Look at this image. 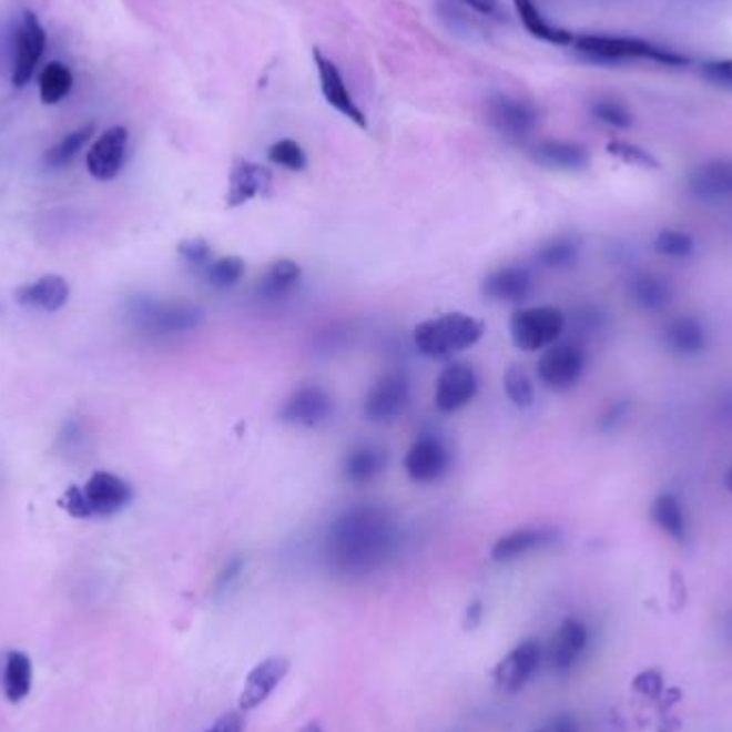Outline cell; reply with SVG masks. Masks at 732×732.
I'll list each match as a JSON object with an SVG mask.
<instances>
[{"mask_svg":"<svg viewBox=\"0 0 732 732\" xmlns=\"http://www.w3.org/2000/svg\"><path fill=\"white\" fill-rule=\"evenodd\" d=\"M395 540V525L382 508L358 506L331 527L326 555L338 575L365 577L386 561Z\"/></svg>","mask_w":732,"mask_h":732,"instance_id":"1","label":"cell"},{"mask_svg":"<svg viewBox=\"0 0 732 732\" xmlns=\"http://www.w3.org/2000/svg\"><path fill=\"white\" fill-rule=\"evenodd\" d=\"M32 662L24 651H7L0 662V688L4 699L13 704L29 699L32 690Z\"/></svg>","mask_w":732,"mask_h":732,"instance_id":"23","label":"cell"},{"mask_svg":"<svg viewBox=\"0 0 732 732\" xmlns=\"http://www.w3.org/2000/svg\"><path fill=\"white\" fill-rule=\"evenodd\" d=\"M517 13H519L522 27L527 29L529 34L552 43V45H570L575 43L572 32L563 31L555 24H550L549 20L542 16V11L536 7L533 0H515Z\"/></svg>","mask_w":732,"mask_h":732,"instance_id":"31","label":"cell"},{"mask_svg":"<svg viewBox=\"0 0 732 732\" xmlns=\"http://www.w3.org/2000/svg\"><path fill=\"white\" fill-rule=\"evenodd\" d=\"M92 133H94V124H87V126H80L75 131H71L69 135H64L59 144H54L45 156H43V163L52 170H59V167H64L69 165L78 153L87 146V142L91 140Z\"/></svg>","mask_w":732,"mask_h":732,"instance_id":"33","label":"cell"},{"mask_svg":"<svg viewBox=\"0 0 732 732\" xmlns=\"http://www.w3.org/2000/svg\"><path fill=\"white\" fill-rule=\"evenodd\" d=\"M289 672L287 658H268L248 672L241 692V711H253L271 699V694L285 681Z\"/></svg>","mask_w":732,"mask_h":732,"instance_id":"18","label":"cell"},{"mask_svg":"<svg viewBox=\"0 0 732 732\" xmlns=\"http://www.w3.org/2000/svg\"><path fill=\"white\" fill-rule=\"evenodd\" d=\"M384 467H386L384 450L373 446H360L345 457L343 474L354 485H368L384 471Z\"/></svg>","mask_w":732,"mask_h":732,"instance_id":"30","label":"cell"},{"mask_svg":"<svg viewBox=\"0 0 732 732\" xmlns=\"http://www.w3.org/2000/svg\"><path fill=\"white\" fill-rule=\"evenodd\" d=\"M313 61L317 67L319 73V84H322V94L328 101V105H333L338 114H343L345 119L356 122L360 129H366L365 112L356 105L354 96L347 91L343 75L338 71L335 62L324 57V52L319 48L313 50Z\"/></svg>","mask_w":732,"mask_h":732,"instance_id":"16","label":"cell"},{"mask_svg":"<svg viewBox=\"0 0 732 732\" xmlns=\"http://www.w3.org/2000/svg\"><path fill=\"white\" fill-rule=\"evenodd\" d=\"M531 156L550 170L561 172H579L589 165V153L580 144L572 142H559V140H547L538 142L531 149Z\"/></svg>","mask_w":732,"mask_h":732,"instance_id":"27","label":"cell"},{"mask_svg":"<svg viewBox=\"0 0 732 732\" xmlns=\"http://www.w3.org/2000/svg\"><path fill=\"white\" fill-rule=\"evenodd\" d=\"M552 540H555V533L550 529H536V527L517 529V531H510V533L501 536L495 542V547L490 550V557L497 563H510L519 557H525L527 552L547 547Z\"/></svg>","mask_w":732,"mask_h":732,"instance_id":"24","label":"cell"},{"mask_svg":"<svg viewBox=\"0 0 732 732\" xmlns=\"http://www.w3.org/2000/svg\"><path fill=\"white\" fill-rule=\"evenodd\" d=\"M301 276L303 271L294 260H276L268 266V271L260 276L255 292L262 301H283L298 287Z\"/></svg>","mask_w":732,"mask_h":732,"instance_id":"28","label":"cell"},{"mask_svg":"<svg viewBox=\"0 0 732 732\" xmlns=\"http://www.w3.org/2000/svg\"><path fill=\"white\" fill-rule=\"evenodd\" d=\"M651 520L667 533L671 540L683 545L688 540V515L681 499L674 492H660L651 501Z\"/></svg>","mask_w":732,"mask_h":732,"instance_id":"29","label":"cell"},{"mask_svg":"<svg viewBox=\"0 0 732 732\" xmlns=\"http://www.w3.org/2000/svg\"><path fill=\"white\" fill-rule=\"evenodd\" d=\"M632 688L644 697V699H660L662 692H664V679H662V672L651 669V671H642L634 681H632Z\"/></svg>","mask_w":732,"mask_h":732,"instance_id":"42","label":"cell"},{"mask_svg":"<svg viewBox=\"0 0 732 732\" xmlns=\"http://www.w3.org/2000/svg\"><path fill=\"white\" fill-rule=\"evenodd\" d=\"M584 366H587V356L579 345L572 343L550 345L538 363V377L547 388L561 393L579 382Z\"/></svg>","mask_w":732,"mask_h":732,"instance_id":"6","label":"cell"},{"mask_svg":"<svg viewBox=\"0 0 732 732\" xmlns=\"http://www.w3.org/2000/svg\"><path fill=\"white\" fill-rule=\"evenodd\" d=\"M73 89V75L67 64L48 62L39 73V96L45 105H57Z\"/></svg>","mask_w":732,"mask_h":732,"instance_id":"32","label":"cell"},{"mask_svg":"<svg viewBox=\"0 0 732 732\" xmlns=\"http://www.w3.org/2000/svg\"><path fill=\"white\" fill-rule=\"evenodd\" d=\"M580 243L575 236H557L540 246L536 260L545 268H566L579 260Z\"/></svg>","mask_w":732,"mask_h":732,"instance_id":"34","label":"cell"},{"mask_svg":"<svg viewBox=\"0 0 732 732\" xmlns=\"http://www.w3.org/2000/svg\"><path fill=\"white\" fill-rule=\"evenodd\" d=\"M471 9H476L478 13H485V16H488V13H492L495 9H497V0H465Z\"/></svg>","mask_w":732,"mask_h":732,"instance_id":"50","label":"cell"},{"mask_svg":"<svg viewBox=\"0 0 732 732\" xmlns=\"http://www.w3.org/2000/svg\"><path fill=\"white\" fill-rule=\"evenodd\" d=\"M628 296L647 313H660L672 303L671 283L655 273H637L628 283Z\"/></svg>","mask_w":732,"mask_h":732,"instance_id":"26","label":"cell"},{"mask_svg":"<svg viewBox=\"0 0 732 732\" xmlns=\"http://www.w3.org/2000/svg\"><path fill=\"white\" fill-rule=\"evenodd\" d=\"M504 386H506V395L508 398L520 407V409H527L533 405V384L529 379V375L525 373V368L520 366L512 365L508 370H506V377H504Z\"/></svg>","mask_w":732,"mask_h":732,"instance_id":"37","label":"cell"},{"mask_svg":"<svg viewBox=\"0 0 732 732\" xmlns=\"http://www.w3.org/2000/svg\"><path fill=\"white\" fill-rule=\"evenodd\" d=\"M628 414H630V403L628 400L612 403L609 409L602 414V418H600V430H604V433L614 430V428L619 427V423H623L628 418Z\"/></svg>","mask_w":732,"mask_h":732,"instance_id":"45","label":"cell"},{"mask_svg":"<svg viewBox=\"0 0 732 732\" xmlns=\"http://www.w3.org/2000/svg\"><path fill=\"white\" fill-rule=\"evenodd\" d=\"M545 649L533 639L517 644L497 667L492 669V681L506 692H519L525 683L538 672L542 664Z\"/></svg>","mask_w":732,"mask_h":732,"instance_id":"11","label":"cell"},{"mask_svg":"<svg viewBox=\"0 0 732 732\" xmlns=\"http://www.w3.org/2000/svg\"><path fill=\"white\" fill-rule=\"evenodd\" d=\"M126 146H129V131L124 126H112L103 131L87 154V165L92 179L96 181L116 179L124 165Z\"/></svg>","mask_w":732,"mask_h":732,"instance_id":"14","label":"cell"},{"mask_svg":"<svg viewBox=\"0 0 732 732\" xmlns=\"http://www.w3.org/2000/svg\"><path fill=\"white\" fill-rule=\"evenodd\" d=\"M246 720L243 711H230L216 720V724L204 732H244Z\"/></svg>","mask_w":732,"mask_h":732,"instance_id":"47","label":"cell"},{"mask_svg":"<svg viewBox=\"0 0 732 732\" xmlns=\"http://www.w3.org/2000/svg\"><path fill=\"white\" fill-rule=\"evenodd\" d=\"M271 186H273V172L268 167L253 161H238L230 174L225 204L227 209H238L260 195H266Z\"/></svg>","mask_w":732,"mask_h":732,"instance_id":"20","label":"cell"},{"mask_svg":"<svg viewBox=\"0 0 732 732\" xmlns=\"http://www.w3.org/2000/svg\"><path fill=\"white\" fill-rule=\"evenodd\" d=\"M179 253L184 262L193 268L206 271L213 264V246L206 243L204 238H191L179 244Z\"/></svg>","mask_w":732,"mask_h":732,"instance_id":"39","label":"cell"},{"mask_svg":"<svg viewBox=\"0 0 732 732\" xmlns=\"http://www.w3.org/2000/svg\"><path fill=\"white\" fill-rule=\"evenodd\" d=\"M688 191L701 202H729L732 200V161L713 159L697 165L688 174Z\"/></svg>","mask_w":732,"mask_h":732,"instance_id":"15","label":"cell"},{"mask_svg":"<svg viewBox=\"0 0 732 732\" xmlns=\"http://www.w3.org/2000/svg\"><path fill=\"white\" fill-rule=\"evenodd\" d=\"M593 116L598 121L607 122L610 126H617V129H626V126L632 124V116L617 101H598L593 105Z\"/></svg>","mask_w":732,"mask_h":732,"instance_id":"41","label":"cell"},{"mask_svg":"<svg viewBox=\"0 0 732 732\" xmlns=\"http://www.w3.org/2000/svg\"><path fill=\"white\" fill-rule=\"evenodd\" d=\"M48 34L39 18L32 11H24L22 24L16 32V62L11 82L16 87H27L31 82L32 73L37 71V64L45 52Z\"/></svg>","mask_w":732,"mask_h":732,"instance_id":"9","label":"cell"},{"mask_svg":"<svg viewBox=\"0 0 732 732\" xmlns=\"http://www.w3.org/2000/svg\"><path fill=\"white\" fill-rule=\"evenodd\" d=\"M653 251L669 260H688L697 251V243H694L692 234L669 227V230H662L653 238Z\"/></svg>","mask_w":732,"mask_h":732,"instance_id":"35","label":"cell"},{"mask_svg":"<svg viewBox=\"0 0 732 732\" xmlns=\"http://www.w3.org/2000/svg\"><path fill=\"white\" fill-rule=\"evenodd\" d=\"M482 335H485L482 322H478L467 313L455 311L418 324L414 331V345L423 356L441 360V358H450L453 354H458L462 349H469L482 338Z\"/></svg>","mask_w":732,"mask_h":732,"instance_id":"2","label":"cell"},{"mask_svg":"<svg viewBox=\"0 0 732 732\" xmlns=\"http://www.w3.org/2000/svg\"><path fill=\"white\" fill-rule=\"evenodd\" d=\"M577 52L600 62L642 61L660 62V64H683L685 59L674 54L671 50L658 48L649 41L632 39V37H609V34H584L575 39Z\"/></svg>","mask_w":732,"mask_h":732,"instance_id":"3","label":"cell"},{"mask_svg":"<svg viewBox=\"0 0 732 732\" xmlns=\"http://www.w3.org/2000/svg\"><path fill=\"white\" fill-rule=\"evenodd\" d=\"M536 732H580L579 720L570 713L552 715L547 724H542Z\"/></svg>","mask_w":732,"mask_h":732,"instance_id":"46","label":"cell"},{"mask_svg":"<svg viewBox=\"0 0 732 732\" xmlns=\"http://www.w3.org/2000/svg\"><path fill=\"white\" fill-rule=\"evenodd\" d=\"M246 264L243 257L238 255H225L213 260V264L204 271L209 283L216 287V289H230L234 285H238V281L243 278Z\"/></svg>","mask_w":732,"mask_h":732,"instance_id":"36","label":"cell"},{"mask_svg":"<svg viewBox=\"0 0 732 732\" xmlns=\"http://www.w3.org/2000/svg\"><path fill=\"white\" fill-rule=\"evenodd\" d=\"M609 153L612 156H617V159H621L623 163L639 165V167H644V170L660 167V161L653 154L642 151V149L634 146V144H628V142H610Z\"/></svg>","mask_w":732,"mask_h":732,"instance_id":"40","label":"cell"},{"mask_svg":"<svg viewBox=\"0 0 732 732\" xmlns=\"http://www.w3.org/2000/svg\"><path fill=\"white\" fill-rule=\"evenodd\" d=\"M450 450L437 437L425 435L409 448L405 457V471L418 485H433L450 469Z\"/></svg>","mask_w":732,"mask_h":732,"instance_id":"10","label":"cell"},{"mask_svg":"<svg viewBox=\"0 0 732 732\" xmlns=\"http://www.w3.org/2000/svg\"><path fill=\"white\" fill-rule=\"evenodd\" d=\"M268 159L275 163V165H281L289 172H303L308 163L306 159V153L303 151V146L294 140H278L271 151H268Z\"/></svg>","mask_w":732,"mask_h":732,"instance_id":"38","label":"cell"},{"mask_svg":"<svg viewBox=\"0 0 732 732\" xmlns=\"http://www.w3.org/2000/svg\"><path fill=\"white\" fill-rule=\"evenodd\" d=\"M69 301V285L59 275L41 276L18 289V303L45 313H57Z\"/></svg>","mask_w":732,"mask_h":732,"instance_id":"25","label":"cell"},{"mask_svg":"<svg viewBox=\"0 0 732 732\" xmlns=\"http://www.w3.org/2000/svg\"><path fill=\"white\" fill-rule=\"evenodd\" d=\"M482 619V604L480 602H474L469 609H467V617H465V628L474 630Z\"/></svg>","mask_w":732,"mask_h":732,"instance_id":"49","label":"cell"},{"mask_svg":"<svg viewBox=\"0 0 732 732\" xmlns=\"http://www.w3.org/2000/svg\"><path fill=\"white\" fill-rule=\"evenodd\" d=\"M243 559L236 557V559H232V561L223 568V572H221L218 579H216V591H218V593H221V591H227V589L234 584V580L243 575Z\"/></svg>","mask_w":732,"mask_h":732,"instance_id":"48","label":"cell"},{"mask_svg":"<svg viewBox=\"0 0 732 732\" xmlns=\"http://www.w3.org/2000/svg\"><path fill=\"white\" fill-rule=\"evenodd\" d=\"M702 75L724 89H732V59L726 61H711L702 64Z\"/></svg>","mask_w":732,"mask_h":732,"instance_id":"44","label":"cell"},{"mask_svg":"<svg viewBox=\"0 0 732 732\" xmlns=\"http://www.w3.org/2000/svg\"><path fill=\"white\" fill-rule=\"evenodd\" d=\"M478 393V375L471 365L453 363L446 366L437 379L435 405L441 414H455L469 405Z\"/></svg>","mask_w":732,"mask_h":732,"instance_id":"13","label":"cell"},{"mask_svg":"<svg viewBox=\"0 0 732 732\" xmlns=\"http://www.w3.org/2000/svg\"><path fill=\"white\" fill-rule=\"evenodd\" d=\"M566 331V315L557 306L520 308L510 319V335L522 352L549 349Z\"/></svg>","mask_w":732,"mask_h":732,"instance_id":"4","label":"cell"},{"mask_svg":"<svg viewBox=\"0 0 732 732\" xmlns=\"http://www.w3.org/2000/svg\"><path fill=\"white\" fill-rule=\"evenodd\" d=\"M724 488L732 495V465L726 469V474H724Z\"/></svg>","mask_w":732,"mask_h":732,"instance_id":"51","label":"cell"},{"mask_svg":"<svg viewBox=\"0 0 732 732\" xmlns=\"http://www.w3.org/2000/svg\"><path fill=\"white\" fill-rule=\"evenodd\" d=\"M589 644V630L579 619H566L549 644V664L555 671H570Z\"/></svg>","mask_w":732,"mask_h":732,"instance_id":"21","label":"cell"},{"mask_svg":"<svg viewBox=\"0 0 732 732\" xmlns=\"http://www.w3.org/2000/svg\"><path fill=\"white\" fill-rule=\"evenodd\" d=\"M664 347L679 358L701 356L709 345V333L702 319L694 315H677L662 328Z\"/></svg>","mask_w":732,"mask_h":732,"instance_id":"19","label":"cell"},{"mask_svg":"<svg viewBox=\"0 0 732 732\" xmlns=\"http://www.w3.org/2000/svg\"><path fill=\"white\" fill-rule=\"evenodd\" d=\"M62 506L67 508V512L75 519H91L92 510L89 506V499L84 495V488L71 487L64 492Z\"/></svg>","mask_w":732,"mask_h":732,"instance_id":"43","label":"cell"},{"mask_svg":"<svg viewBox=\"0 0 732 732\" xmlns=\"http://www.w3.org/2000/svg\"><path fill=\"white\" fill-rule=\"evenodd\" d=\"M409 405V382L400 373L379 377L365 398V416L370 423H390Z\"/></svg>","mask_w":732,"mask_h":732,"instance_id":"7","label":"cell"},{"mask_svg":"<svg viewBox=\"0 0 732 732\" xmlns=\"http://www.w3.org/2000/svg\"><path fill=\"white\" fill-rule=\"evenodd\" d=\"M129 317L133 324L151 335H176L200 326V308L186 303H159L140 298L129 306Z\"/></svg>","mask_w":732,"mask_h":732,"instance_id":"5","label":"cell"},{"mask_svg":"<svg viewBox=\"0 0 732 732\" xmlns=\"http://www.w3.org/2000/svg\"><path fill=\"white\" fill-rule=\"evenodd\" d=\"M533 289V276L525 266H501L485 278L482 292L490 301L520 303Z\"/></svg>","mask_w":732,"mask_h":732,"instance_id":"22","label":"cell"},{"mask_svg":"<svg viewBox=\"0 0 732 732\" xmlns=\"http://www.w3.org/2000/svg\"><path fill=\"white\" fill-rule=\"evenodd\" d=\"M488 121L501 135L525 140L538 124V110L529 101L497 94L488 101Z\"/></svg>","mask_w":732,"mask_h":732,"instance_id":"12","label":"cell"},{"mask_svg":"<svg viewBox=\"0 0 732 732\" xmlns=\"http://www.w3.org/2000/svg\"><path fill=\"white\" fill-rule=\"evenodd\" d=\"M84 495L89 499L92 517H114L133 499V490L129 487V482L108 471L92 474L84 487Z\"/></svg>","mask_w":732,"mask_h":732,"instance_id":"17","label":"cell"},{"mask_svg":"<svg viewBox=\"0 0 732 732\" xmlns=\"http://www.w3.org/2000/svg\"><path fill=\"white\" fill-rule=\"evenodd\" d=\"M333 397L319 386H303L281 407V420L292 427L315 428L333 416Z\"/></svg>","mask_w":732,"mask_h":732,"instance_id":"8","label":"cell"}]
</instances>
